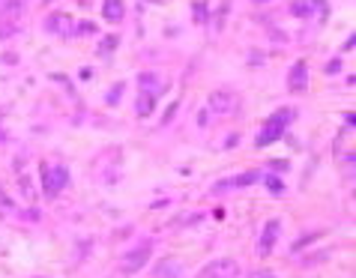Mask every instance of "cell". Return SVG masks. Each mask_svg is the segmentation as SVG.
<instances>
[{
    "label": "cell",
    "mask_w": 356,
    "mask_h": 278,
    "mask_svg": "<svg viewBox=\"0 0 356 278\" xmlns=\"http://www.w3.org/2000/svg\"><path fill=\"white\" fill-rule=\"evenodd\" d=\"M45 3H51V0H45Z\"/></svg>",
    "instance_id": "obj_24"
},
{
    "label": "cell",
    "mask_w": 356,
    "mask_h": 278,
    "mask_svg": "<svg viewBox=\"0 0 356 278\" xmlns=\"http://www.w3.org/2000/svg\"><path fill=\"white\" fill-rule=\"evenodd\" d=\"M353 45H356V36L350 33V39H347V42H344V51H353Z\"/></svg>",
    "instance_id": "obj_19"
},
{
    "label": "cell",
    "mask_w": 356,
    "mask_h": 278,
    "mask_svg": "<svg viewBox=\"0 0 356 278\" xmlns=\"http://www.w3.org/2000/svg\"><path fill=\"white\" fill-rule=\"evenodd\" d=\"M153 108H156V96L141 93V96H138V102H135V114H138V117H150V114H153Z\"/></svg>",
    "instance_id": "obj_11"
},
{
    "label": "cell",
    "mask_w": 356,
    "mask_h": 278,
    "mask_svg": "<svg viewBox=\"0 0 356 278\" xmlns=\"http://www.w3.org/2000/svg\"><path fill=\"white\" fill-rule=\"evenodd\" d=\"M66 185H69V171H66V168H60V165L42 168V188H45L48 197H57Z\"/></svg>",
    "instance_id": "obj_2"
},
{
    "label": "cell",
    "mask_w": 356,
    "mask_h": 278,
    "mask_svg": "<svg viewBox=\"0 0 356 278\" xmlns=\"http://www.w3.org/2000/svg\"><path fill=\"white\" fill-rule=\"evenodd\" d=\"M120 90H123V84H117L114 93H108V102H111V105H117V99H120Z\"/></svg>",
    "instance_id": "obj_16"
},
{
    "label": "cell",
    "mask_w": 356,
    "mask_h": 278,
    "mask_svg": "<svg viewBox=\"0 0 356 278\" xmlns=\"http://www.w3.org/2000/svg\"><path fill=\"white\" fill-rule=\"evenodd\" d=\"M114 45H117V36H108V39H102V48H99V51H102V54H111Z\"/></svg>",
    "instance_id": "obj_14"
},
{
    "label": "cell",
    "mask_w": 356,
    "mask_h": 278,
    "mask_svg": "<svg viewBox=\"0 0 356 278\" xmlns=\"http://www.w3.org/2000/svg\"><path fill=\"white\" fill-rule=\"evenodd\" d=\"M138 84H141V93H150V96H159L162 93V78L156 75V72H141L138 75Z\"/></svg>",
    "instance_id": "obj_8"
},
{
    "label": "cell",
    "mask_w": 356,
    "mask_h": 278,
    "mask_svg": "<svg viewBox=\"0 0 356 278\" xmlns=\"http://www.w3.org/2000/svg\"><path fill=\"white\" fill-rule=\"evenodd\" d=\"M279 233H282V221L279 218H269L266 221V227H263V233H260V254H269L272 251V246L279 243Z\"/></svg>",
    "instance_id": "obj_5"
},
{
    "label": "cell",
    "mask_w": 356,
    "mask_h": 278,
    "mask_svg": "<svg viewBox=\"0 0 356 278\" xmlns=\"http://www.w3.org/2000/svg\"><path fill=\"white\" fill-rule=\"evenodd\" d=\"M180 263L174 260V257H168V260H159L156 263V269H153V278H180Z\"/></svg>",
    "instance_id": "obj_9"
},
{
    "label": "cell",
    "mask_w": 356,
    "mask_h": 278,
    "mask_svg": "<svg viewBox=\"0 0 356 278\" xmlns=\"http://www.w3.org/2000/svg\"><path fill=\"white\" fill-rule=\"evenodd\" d=\"M263 183H266V188H269L272 194H282V191H285V183H282L279 177H275V174H266V177H263Z\"/></svg>",
    "instance_id": "obj_13"
},
{
    "label": "cell",
    "mask_w": 356,
    "mask_h": 278,
    "mask_svg": "<svg viewBox=\"0 0 356 278\" xmlns=\"http://www.w3.org/2000/svg\"><path fill=\"white\" fill-rule=\"evenodd\" d=\"M291 117H293V111L291 108H282V111H275L269 120L260 126V132H258V138H255V147H269V144H275L282 135H285V129H288V123H291Z\"/></svg>",
    "instance_id": "obj_1"
},
{
    "label": "cell",
    "mask_w": 356,
    "mask_h": 278,
    "mask_svg": "<svg viewBox=\"0 0 356 278\" xmlns=\"http://www.w3.org/2000/svg\"><path fill=\"white\" fill-rule=\"evenodd\" d=\"M260 180V171H246V174H240V177H233V188L236 185H255Z\"/></svg>",
    "instance_id": "obj_12"
},
{
    "label": "cell",
    "mask_w": 356,
    "mask_h": 278,
    "mask_svg": "<svg viewBox=\"0 0 356 278\" xmlns=\"http://www.w3.org/2000/svg\"><path fill=\"white\" fill-rule=\"evenodd\" d=\"M249 278H275V275H272V272H266V269H258V272H252Z\"/></svg>",
    "instance_id": "obj_17"
},
{
    "label": "cell",
    "mask_w": 356,
    "mask_h": 278,
    "mask_svg": "<svg viewBox=\"0 0 356 278\" xmlns=\"http://www.w3.org/2000/svg\"><path fill=\"white\" fill-rule=\"evenodd\" d=\"M194 18H197V21L204 18V3H194Z\"/></svg>",
    "instance_id": "obj_18"
},
{
    "label": "cell",
    "mask_w": 356,
    "mask_h": 278,
    "mask_svg": "<svg viewBox=\"0 0 356 278\" xmlns=\"http://www.w3.org/2000/svg\"><path fill=\"white\" fill-rule=\"evenodd\" d=\"M201 278H240V266H236V260H230V257H219V260L207 263Z\"/></svg>",
    "instance_id": "obj_3"
},
{
    "label": "cell",
    "mask_w": 356,
    "mask_h": 278,
    "mask_svg": "<svg viewBox=\"0 0 356 278\" xmlns=\"http://www.w3.org/2000/svg\"><path fill=\"white\" fill-rule=\"evenodd\" d=\"M0 144H6V132L3 129H0Z\"/></svg>",
    "instance_id": "obj_22"
},
{
    "label": "cell",
    "mask_w": 356,
    "mask_h": 278,
    "mask_svg": "<svg viewBox=\"0 0 356 278\" xmlns=\"http://www.w3.org/2000/svg\"><path fill=\"white\" fill-rule=\"evenodd\" d=\"M258 3H266V0H258Z\"/></svg>",
    "instance_id": "obj_23"
},
{
    "label": "cell",
    "mask_w": 356,
    "mask_h": 278,
    "mask_svg": "<svg viewBox=\"0 0 356 278\" xmlns=\"http://www.w3.org/2000/svg\"><path fill=\"white\" fill-rule=\"evenodd\" d=\"M236 108V99H233V93H225V90H219V93H213L210 96V111L213 114H230Z\"/></svg>",
    "instance_id": "obj_7"
},
{
    "label": "cell",
    "mask_w": 356,
    "mask_h": 278,
    "mask_svg": "<svg viewBox=\"0 0 356 278\" xmlns=\"http://www.w3.org/2000/svg\"><path fill=\"white\" fill-rule=\"evenodd\" d=\"M291 9H293V15H308V12H311V3H293Z\"/></svg>",
    "instance_id": "obj_15"
},
{
    "label": "cell",
    "mask_w": 356,
    "mask_h": 278,
    "mask_svg": "<svg viewBox=\"0 0 356 278\" xmlns=\"http://www.w3.org/2000/svg\"><path fill=\"white\" fill-rule=\"evenodd\" d=\"M0 204H3V207H15V204H12V201H9V197H6V194H3V188H0Z\"/></svg>",
    "instance_id": "obj_20"
},
{
    "label": "cell",
    "mask_w": 356,
    "mask_h": 278,
    "mask_svg": "<svg viewBox=\"0 0 356 278\" xmlns=\"http://www.w3.org/2000/svg\"><path fill=\"white\" fill-rule=\"evenodd\" d=\"M102 15L108 21H123L126 15V6H123V0H105V6H102Z\"/></svg>",
    "instance_id": "obj_10"
},
{
    "label": "cell",
    "mask_w": 356,
    "mask_h": 278,
    "mask_svg": "<svg viewBox=\"0 0 356 278\" xmlns=\"http://www.w3.org/2000/svg\"><path fill=\"white\" fill-rule=\"evenodd\" d=\"M305 84H308V66H305V60H296L288 75V87L293 93H299V90H305Z\"/></svg>",
    "instance_id": "obj_6"
},
{
    "label": "cell",
    "mask_w": 356,
    "mask_h": 278,
    "mask_svg": "<svg viewBox=\"0 0 356 278\" xmlns=\"http://www.w3.org/2000/svg\"><path fill=\"white\" fill-rule=\"evenodd\" d=\"M338 69H341V63H338V60H332V63H329V72H326V75H335Z\"/></svg>",
    "instance_id": "obj_21"
},
{
    "label": "cell",
    "mask_w": 356,
    "mask_h": 278,
    "mask_svg": "<svg viewBox=\"0 0 356 278\" xmlns=\"http://www.w3.org/2000/svg\"><path fill=\"white\" fill-rule=\"evenodd\" d=\"M150 254H153V246H150V243H141L138 248H132V251L123 257V269H126V272H138V269L150 260Z\"/></svg>",
    "instance_id": "obj_4"
}]
</instances>
